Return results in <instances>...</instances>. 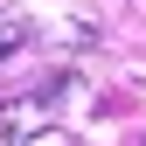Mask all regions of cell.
I'll return each instance as SVG.
<instances>
[{"mask_svg": "<svg viewBox=\"0 0 146 146\" xmlns=\"http://www.w3.org/2000/svg\"><path fill=\"white\" fill-rule=\"evenodd\" d=\"M63 90H77V77H42V84L28 90V98L0 104V146H21L28 132H49V118H56Z\"/></svg>", "mask_w": 146, "mask_h": 146, "instance_id": "1", "label": "cell"}, {"mask_svg": "<svg viewBox=\"0 0 146 146\" xmlns=\"http://www.w3.org/2000/svg\"><path fill=\"white\" fill-rule=\"evenodd\" d=\"M21 42H28V21H21V14H0V63H7Z\"/></svg>", "mask_w": 146, "mask_h": 146, "instance_id": "2", "label": "cell"}]
</instances>
